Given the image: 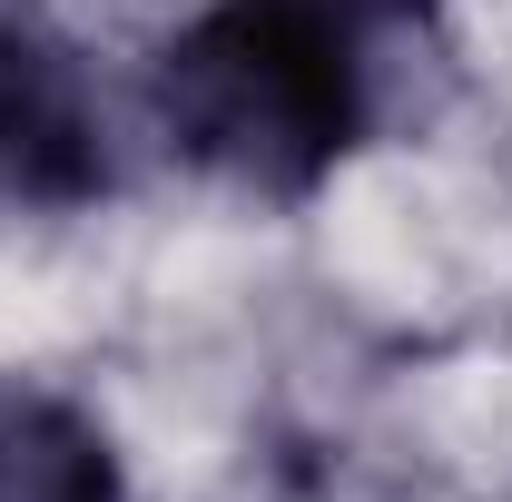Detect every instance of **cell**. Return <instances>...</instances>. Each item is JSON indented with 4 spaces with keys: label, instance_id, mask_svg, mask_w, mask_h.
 <instances>
[{
    "label": "cell",
    "instance_id": "obj_1",
    "mask_svg": "<svg viewBox=\"0 0 512 502\" xmlns=\"http://www.w3.org/2000/svg\"><path fill=\"white\" fill-rule=\"evenodd\" d=\"M434 69V0H207L158 50V138L247 197L325 188Z\"/></svg>",
    "mask_w": 512,
    "mask_h": 502
},
{
    "label": "cell",
    "instance_id": "obj_2",
    "mask_svg": "<svg viewBox=\"0 0 512 502\" xmlns=\"http://www.w3.org/2000/svg\"><path fill=\"white\" fill-rule=\"evenodd\" d=\"M109 188V119L40 0H0V197L79 207Z\"/></svg>",
    "mask_w": 512,
    "mask_h": 502
},
{
    "label": "cell",
    "instance_id": "obj_3",
    "mask_svg": "<svg viewBox=\"0 0 512 502\" xmlns=\"http://www.w3.org/2000/svg\"><path fill=\"white\" fill-rule=\"evenodd\" d=\"M0 502H119L109 434L30 375H0Z\"/></svg>",
    "mask_w": 512,
    "mask_h": 502
}]
</instances>
